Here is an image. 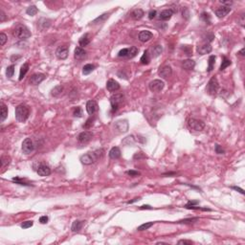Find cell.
I'll return each instance as SVG.
<instances>
[{
  "label": "cell",
  "mask_w": 245,
  "mask_h": 245,
  "mask_svg": "<svg viewBox=\"0 0 245 245\" xmlns=\"http://www.w3.org/2000/svg\"><path fill=\"white\" fill-rule=\"evenodd\" d=\"M13 35L18 39L24 40V39H27L31 36V32L25 25L18 24L15 27L14 31H13Z\"/></svg>",
  "instance_id": "cell-1"
},
{
  "label": "cell",
  "mask_w": 245,
  "mask_h": 245,
  "mask_svg": "<svg viewBox=\"0 0 245 245\" xmlns=\"http://www.w3.org/2000/svg\"><path fill=\"white\" fill-rule=\"evenodd\" d=\"M30 115V109L27 105L25 104H19L15 108V119L19 123H24L26 120L29 118Z\"/></svg>",
  "instance_id": "cell-2"
},
{
  "label": "cell",
  "mask_w": 245,
  "mask_h": 245,
  "mask_svg": "<svg viewBox=\"0 0 245 245\" xmlns=\"http://www.w3.org/2000/svg\"><path fill=\"white\" fill-rule=\"evenodd\" d=\"M218 89H219V83L217 81V79L215 77H213L207 84L206 91L211 96H215V95L217 94Z\"/></svg>",
  "instance_id": "cell-3"
},
{
  "label": "cell",
  "mask_w": 245,
  "mask_h": 245,
  "mask_svg": "<svg viewBox=\"0 0 245 245\" xmlns=\"http://www.w3.org/2000/svg\"><path fill=\"white\" fill-rule=\"evenodd\" d=\"M188 126L191 130L201 131V130L204 129L205 123L200 120H196V119H193V118H191V119L188 120Z\"/></svg>",
  "instance_id": "cell-4"
},
{
  "label": "cell",
  "mask_w": 245,
  "mask_h": 245,
  "mask_svg": "<svg viewBox=\"0 0 245 245\" xmlns=\"http://www.w3.org/2000/svg\"><path fill=\"white\" fill-rule=\"evenodd\" d=\"M123 102V95L121 93H116L110 97V104L112 106V111L114 112L118 109L119 105Z\"/></svg>",
  "instance_id": "cell-5"
},
{
  "label": "cell",
  "mask_w": 245,
  "mask_h": 245,
  "mask_svg": "<svg viewBox=\"0 0 245 245\" xmlns=\"http://www.w3.org/2000/svg\"><path fill=\"white\" fill-rule=\"evenodd\" d=\"M34 149H35V146L33 141L31 140V138H26L22 143V151L25 154H30L34 151Z\"/></svg>",
  "instance_id": "cell-6"
},
{
  "label": "cell",
  "mask_w": 245,
  "mask_h": 245,
  "mask_svg": "<svg viewBox=\"0 0 245 245\" xmlns=\"http://www.w3.org/2000/svg\"><path fill=\"white\" fill-rule=\"evenodd\" d=\"M165 86L164 81L161 80H154L149 83V89L152 92H160L163 90Z\"/></svg>",
  "instance_id": "cell-7"
},
{
  "label": "cell",
  "mask_w": 245,
  "mask_h": 245,
  "mask_svg": "<svg viewBox=\"0 0 245 245\" xmlns=\"http://www.w3.org/2000/svg\"><path fill=\"white\" fill-rule=\"evenodd\" d=\"M68 54H69V48L66 45L59 46L56 51V56L59 59H67Z\"/></svg>",
  "instance_id": "cell-8"
},
{
  "label": "cell",
  "mask_w": 245,
  "mask_h": 245,
  "mask_svg": "<svg viewBox=\"0 0 245 245\" xmlns=\"http://www.w3.org/2000/svg\"><path fill=\"white\" fill-rule=\"evenodd\" d=\"M92 137H93V133L90 132V131H83L81 133L79 134L78 141L81 144H86L91 140Z\"/></svg>",
  "instance_id": "cell-9"
},
{
  "label": "cell",
  "mask_w": 245,
  "mask_h": 245,
  "mask_svg": "<svg viewBox=\"0 0 245 245\" xmlns=\"http://www.w3.org/2000/svg\"><path fill=\"white\" fill-rule=\"evenodd\" d=\"M45 79V75L41 73H36L31 76L30 78V84L32 85H38L42 81H44Z\"/></svg>",
  "instance_id": "cell-10"
},
{
  "label": "cell",
  "mask_w": 245,
  "mask_h": 245,
  "mask_svg": "<svg viewBox=\"0 0 245 245\" xmlns=\"http://www.w3.org/2000/svg\"><path fill=\"white\" fill-rule=\"evenodd\" d=\"M36 172L40 176H48L51 174V168L44 164H39L36 168Z\"/></svg>",
  "instance_id": "cell-11"
},
{
  "label": "cell",
  "mask_w": 245,
  "mask_h": 245,
  "mask_svg": "<svg viewBox=\"0 0 245 245\" xmlns=\"http://www.w3.org/2000/svg\"><path fill=\"white\" fill-rule=\"evenodd\" d=\"M81 162L83 163V165H91L96 162V159H95L93 153L89 152V153L84 154L81 157Z\"/></svg>",
  "instance_id": "cell-12"
},
{
  "label": "cell",
  "mask_w": 245,
  "mask_h": 245,
  "mask_svg": "<svg viewBox=\"0 0 245 245\" xmlns=\"http://www.w3.org/2000/svg\"><path fill=\"white\" fill-rule=\"evenodd\" d=\"M158 74H159L160 77H162L164 79H167V78L172 76V67H170V65H165V66H163L162 68H160V70H159V72H158Z\"/></svg>",
  "instance_id": "cell-13"
},
{
  "label": "cell",
  "mask_w": 245,
  "mask_h": 245,
  "mask_svg": "<svg viewBox=\"0 0 245 245\" xmlns=\"http://www.w3.org/2000/svg\"><path fill=\"white\" fill-rule=\"evenodd\" d=\"M115 128L120 132H126L128 130V123L126 120H120L115 123Z\"/></svg>",
  "instance_id": "cell-14"
},
{
  "label": "cell",
  "mask_w": 245,
  "mask_h": 245,
  "mask_svg": "<svg viewBox=\"0 0 245 245\" xmlns=\"http://www.w3.org/2000/svg\"><path fill=\"white\" fill-rule=\"evenodd\" d=\"M86 111L89 115H93L98 111V104L95 101H88L86 104Z\"/></svg>",
  "instance_id": "cell-15"
},
{
  "label": "cell",
  "mask_w": 245,
  "mask_h": 245,
  "mask_svg": "<svg viewBox=\"0 0 245 245\" xmlns=\"http://www.w3.org/2000/svg\"><path fill=\"white\" fill-rule=\"evenodd\" d=\"M212 52V46L210 43H206L204 42L203 44L197 46V53L200 55H206Z\"/></svg>",
  "instance_id": "cell-16"
},
{
  "label": "cell",
  "mask_w": 245,
  "mask_h": 245,
  "mask_svg": "<svg viewBox=\"0 0 245 245\" xmlns=\"http://www.w3.org/2000/svg\"><path fill=\"white\" fill-rule=\"evenodd\" d=\"M106 89L110 92H115V91H117L120 89V84L115 80L110 79V80L107 81V83H106Z\"/></svg>",
  "instance_id": "cell-17"
},
{
  "label": "cell",
  "mask_w": 245,
  "mask_h": 245,
  "mask_svg": "<svg viewBox=\"0 0 245 245\" xmlns=\"http://www.w3.org/2000/svg\"><path fill=\"white\" fill-rule=\"evenodd\" d=\"M230 12H231L230 7L222 6V7H219L218 9L215 10V15H217V17L218 18H222V17H224L225 15H227Z\"/></svg>",
  "instance_id": "cell-18"
},
{
  "label": "cell",
  "mask_w": 245,
  "mask_h": 245,
  "mask_svg": "<svg viewBox=\"0 0 245 245\" xmlns=\"http://www.w3.org/2000/svg\"><path fill=\"white\" fill-rule=\"evenodd\" d=\"M152 36H153V35H152V33H151L149 31H141L138 35V38H139V40L142 42H147V41L151 40L152 38Z\"/></svg>",
  "instance_id": "cell-19"
},
{
  "label": "cell",
  "mask_w": 245,
  "mask_h": 245,
  "mask_svg": "<svg viewBox=\"0 0 245 245\" xmlns=\"http://www.w3.org/2000/svg\"><path fill=\"white\" fill-rule=\"evenodd\" d=\"M74 57L76 59H83L86 57L85 50L83 49L81 47H77L74 51Z\"/></svg>",
  "instance_id": "cell-20"
},
{
  "label": "cell",
  "mask_w": 245,
  "mask_h": 245,
  "mask_svg": "<svg viewBox=\"0 0 245 245\" xmlns=\"http://www.w3.org/2000/svg\"><path fill=\"white\" fill-rule=\"evenodd\" d=\"M173 15V12L170 9H167V10H164L160 13V15H159V18L161 20H168L170 17H172Z\"/></svg>",
  "instance_id": "cell-21"
},
{
  "label": "cell",
  "mask_w": 245,
  "mask_h": 245,
  "mask_svg": "<svg viewBox=\"0 0 245 245\" xmlns=\"http://www.w3.org/2000/svg\"><path fill=\"white\" fill-rule=\"evenodd\" d=\"M109 157L111 159H118V158L121 157V151L118 147H113L109 151Z\"/></svg>",
  "instance_id": "cell-22"
},
{
  "label": "cell",
  "mask_w": 245,
  "mask_h": 245,
  "mask_svg": "<svg viewBox=\"0 0 245 245\" xmlns=\"http://www.w3.org/2000/svg\"><path fill=\"white\" fill-rule=\"evenodd\" d=\"M195 66V62L193 59H185L182 62V67L186 70H192Z\"/></svg>",
  "instance_id": "cell-23"
},
{
  "label": "cell",
  "mask_w": 245,
  "mask_h": 245,
  "mask_svg": "<svg viewBox=\"0 0 245 245\" xmlns=\"http://www.w3.org/2000/svg\"><path fill=\"white\" fill-rule=\"evenodd\" d=\"M130 15L134 20H139L144 17V11L142 9H135L134 11H132Z\"/></svg>",
  "instance_id": "cell-24"
},
{
  "label": "cell",
  "mask_w": 245,
  "mask_h": 245,
  "mask_svg": "<svg viewBox=\"0 0 245 245\" xmlns=\"http://www.w3.org/2000/svg\"><path fill=\"white\" fill-rule=\"evenodd\" d=\"M90 36H89V34H84V35L81 36V38H80V40H79V43H80L81 46H86L88 45L89 43H90Z\"/></svg>",
  "instance_id": "cell-25"
},
{
  "label": "cell",
  "mask_w": 245,
  "mask_h": 245,
  "mask_svg": "<svg viewBox=\"0 0 245 245\" xmlns=\"http://www.w3.org/2000/svg\"><path fill=\"white\" fill-rule=\"evenodd\" d=\"M0 106H1V117H0V122L3 123L4 121L6 120V118L8 116V108L4 102H1V104H0Z\"/></svg>",
  "instance_id": "cell-26"
},
{
  "label": "cell",
  "mask_w": 245,
  "mask_h": 245,
  "mask_svg": "<svg viewBox=\"0 0 245 245\" xmlns=\"http://www.w3.org/2000/svg\"><path fill=\"white\" fill-rule=\"evenodd\" d=\"M163 52V47L161 45H155L151 48V55L153 57H159Z\"/></svg>",
  "instance_id": "cell-27"
},
{
  "label": "cell",
  "mask_w": 245,
  "mask_h": 245,
  "mask_svg": "<svg viewBox=\"0 0 245 245\" xmlns=\"http://www.w3.org/2000/svg\"><path fill=\"white\" fill-rule=\"evenodd\" d=\"M83 223L84 221H81V220H75L73 222L72 224V231L73 232H80L81 230V228H83Z\"/></svg>",
  "instance_id": "cell-28"
},
{
  "label": "cell",
  "mask_w": 245,
  "mask_h": 245,
  "mask_svg": "<svg viewBox=\"0 0 245 245\" xmlns=\"http://www.w3.org/2000/svg\"><path fill=\"white\" fill-rule=\"evenodd\" d=\"M28 70H29V64H28V63H24V64H23L22 66H21V68H20L19 79H18V80H19V81H22V79L24 78V77H25V75H26V74H27Z\"/></svg>",
  "instance_id": "cell-29"
},
{
  "label": "cell",
  "mask_w": 245,
  "mask_h": 245,
  "mask_svg": "<svg viewBox=\"0 0 245 245\" xmlns=\"http://www.w3.org/2000/svg\"><path fill=\"white\" fill-rule=\"evenodd\" d=\"M140 61H141V63L142 64H144V65H147V64H149V61H151V57H149V51H145L144 52V54H143V56L141 57V59H140Z\"/></svg>",
  "instance_id": "cell-30"
},
{
  "label": "cell",
  "mask_w": 245,
  "mask_h": 245,
  "mask_svg": "<svg viewBox=\"0 0 245 245\" xmlns=\"http://www.w3.org/2000/svg\"><path fill=\"white\" fill-rule=\"evenodd\" d=\"M62 91H63V86L62 85H57L56 87H54L52 89L51 94H52V96L57 97L62 93Z\"/></svg>",
  "instance_id": "cell-31"
},
{
  "label": "cell",
  "mask_w": 245,
  "mask_h": 245,
  "mask_svg": "<svg viewBox=\"0 0 245 245\" xmlns=\"http://www.w3.org/2000/svg\"><path fill=\"white\" fill-rule=\"evenodd\" d=\"M0 163H1V168H6L8 165L11 163V158L7 155H3L0 159Z\"/></svg>",
  "instance_id": "cell-32"
},
{
  "label": "cell",
  "mask_w": 245,
  "mask_h": 245,
  "mask_svg": "<svg viewBox=\"0 0 245 245\" xmlns=\"http://www.w3.org/2000/svg\"><path fill=\"white\" fill-rule=\"evenodd\" d=\"M109 17V14H104L102 15H100L99 17H97L96 19H95L94 21H92V24H98V23H102L104 22V21H105V19H107Z\"/></svg>",
  "instance_id": "cell-33"
},
{
  "label": "cell",
  "mask_w": 245,
  "mask_h": 245,
  "mask_svg": "<svg viewBox=\"0 0 245 245\" xmlns=\"http://www.w3.org/2000/svg\"><path fill=\"white\" fill-rule=\"evenodd\" d=\"M94 68H95V66L93 64L84 65L83 68V75H89V74H90L92 71L94 70Z\"/></svg>",
  "instance_id": "cell-34"
},
{
  "label": "cell",
  "mask_w": 245,
  "mask_h": 245,
  "mask_svg": "<svg viewBox=\"0 0 245 245\" xmlns=\"http://www.w3.org/2000/svg\"><path fill=\"white\" fill-rule=\"evenodd\" d=\"M95 157V159H96V161H98L99 159H101V158H102V156H104V151L102 149H97V151H95L94 152H92Z\"/></svg>",
  "instance_id": "cell-35"
},
{
  "label": "cell",
  "mask_w": 245,
  "mask_h": 245,
  "mask_svg": "<svg viewBox=\"0 0 245 245\" xmlns=\"http://www.w3.org/2000/svg\"><path fill=\"white\" fill-rule=\"evenodd\" d=\"M38 8H36V6H30L28 8L27 10H26V13H27L28 15H31V17H34V15H36V14H38Z\"/></svg>",
  "instance_id": "cell-36"
},
{
  "label": "cell",
  "mask_w": 245,
  "mask_h": 245,
  "mask_svg": "<svg viewBox=\"0 0 245 245\" xmlns=\"http://www.w3.org/2000/svg\"><path fill=\"white\" fill-rule=\"evenodd\" d=\"M138 54V49L136 48V47H130V48H128V55H127V57L128 59H132V57H134L136 56V55Z\"/></svg>",
  "instance_id": "cell-37"
},
{
  "label": "cell",
  "mask_w": 245,
  "mask_h": 245,
  "mask_svg": "<svg viewBox=\"0 0 245 245\" xmlns=\"http://www.w3.org/2000/svg\"><path fill=\"white\" fill-rule=\"evenodd\" d=\"M231 63H232V62H231L230 59H228L226 57H223V61H222V63H221L219 70H220V71L224 70L225 68H227V67L229 66V65H231Z\"/></svg>",
  "instance_id": "cell-38"
},
{
  "label": "cell",
  "mask_w": 245,
  "mask_h": 245,
  "mask_svg": "<svg viewBox=\"0 0 245 245\" xmlns=\"http://www.w3.org/2000/svg\"><path fill=\"white\" fill-rule=\"evenodd\" d=\"M153 224H154V222H146V223H144V224H142L141 226H139V227L137 228V230H138V231H145V230H147V229L151 228Z\"/></svg>",
  "instance_id": "cell-39"
},
{
  "label": "cell",
  "mask_w": 245,
  "mask_h": 245,
  "mask_svg": "<svg viewBox=\"0 0 245 245\" xmlns=\"http://www.w3.org/2000/svg\"><path fill=\"white\" fill-rule=\"evenodd\" d=\"M135 142V139H134V136L131 135V136H127L126 138H125V140L123 141V144L126 145V146H130V145L134 144Z\"/></svg>",
  "instance_id": "cell-40"
},
{
  "label": "cell",
  "mask_w": 245,
  "mask_h": 245,
  "mask_svg": "<svg viewBox=\"0 0 245 245\" xmlns=\"http://www.w3.org/2000/svg\"><path fill=\"white\" fill-rule=\"evenodd\" d=\"M215 56H211L209 57V66H208V69L207 71L208 72H211L214 68V65H215Z\"/></svg>",
  "instance_id": "cell-41"
},
{
  "label": "cell",
  "mask_w": 245,
  "mask_h": 245,
  "mask_svg": "<svg viewBox=\"0 0 245 245\" xmlns=\"http://www.w3.org/2000/svg\"><path fill=\"white\" fill-rule=\"evenodd\" d=\"M15 74V65H10V66L7 67V70H6V75L7 77L9 78H12Z\"/></svg>",
  "instance_id": "cell-42"
},
{
  "label": "cell",
  "mask_w": 245,
  "mask_h": 245,
  "mask_svg": "<svg viewBox=\"0 0 245 245\" xmlns=\"http://www.w3.org/2000/svg\"><path fill=\"white\" fill-rule=\"evenodd\" d=\"M201 19L204 21L205 23H208V24H211V17L210 15L207 14V13H202L201 14Z\"/></svg>",
  "instance_id": "cell-43"
},
{
  "label": "cell",
  "mask_w": 245,
  "mask_h": 245,
  "mask_svg": "<svg viewBox=\"0 0 245 245\" xmlns=\"http://www.w3.org/2000/svg\"><path fill=\"white\" fill-rule=\"evenodd\" d=\"M73 114H74V116H75V117H81V116H83V110H81V108L80 106H78V107H76L75 109H74V112H73Z\"/></svg>",
  "instance_id": "cell-44"
},
{
  "label": "cell",
  "mask_w": 245,
  "mask_h": 245,
  "mask_svg": "<svg viewBox=\"0 0 245 245\" xmlns=\"http://www.w3.org/2000/svg\"><path fill=\"white\" fill-rule=\"evenodd\" d=\"M199 220V218H197V217H195V218H188V219H183V220H180V221H178V223H194V222H196V221H198Z\"/></svg>",
  "instance_id": "cell-45"
},
{
  "label": "cell",
  "mask_w": 245,
  "mask_h": 245,
  "mask_svg": "<svg viewBox=\"0 0 245 245\" xmlns=\"http://www.w3.org/2000/svg\"><path fill=\"white\" fill-rule=\"evenodd\" d=\"M214 38H215V36L213 35V34H208L207 36H203V40L204 42H206V43H210L211 41H213Z\"/></svg>",
  "instance_id": "cell-46"
},
{
  "label": "cell",
  "mask_w": 245,
  "mask_h": 245,
  "mask_svg": "<svg viewBox=\"0 0 245 245\" xmlns=\"http://www.w3.org/2000/svg\"><path fill=\"white\" fill-rule=\"evenodd\" d=\"M128 55V48H125L123 50H121V51L119 52V54H118V57H127Z\"/></svg>",
  "instance_id": "cell-47"
},
{
  "label": "cell",
  "mask_w": 245,
  "mask_h": 245,
  "mask_svg": "<svg viewBox=\"0 0 245 245\" xmlns=\"http://www.w3.org/2000/svg\"><path fill=\"white\" fill-rule=\"evenodd\" d=\"M33 224H34V222L33 221H25V222H23L22 224H21V228H23V229H28V228H30V227H32V226H33Z\"/></svg>",
  "instance_id": "cell-48"
},
{
  "label": "cell",
  "mask_w": 245,
  "mask_h": 245,
  "mask_svg": "<svg viewBox=\"0 0 245 245\" xmlns=\"http://www.w3.org/2000/svg\"><path fill=\"white\" fill-rule=\"evenodd\" d=\"M7 36L5 35V34L2 33L1 35H0V44H1V46H3L5 43H6L7 41Z\"/></svg>",
  "instance_id": "cell-49"
},
{
  "label": "cell",
  "mask_w": 245,
  "mask_h": 245,
  "mask_svg": "<svg viewBox=\"0 0 245 245\" xmlns=\"http://www.w3.org/2000/svg\"><path fill=\"white\" fill-rule=\"evenodd\" d=\"M126 174H128L131 177H136V176L140 175V172H136V170H128V172H126Z\"/></svg>",
  "instance_id": "cell-50"
},
{
  "label": "cell",
  "mask_w": 245,
  "mask_h": 245,
  "mask_svg": "<svg viewBox=\"0 0 245 245\" xmlns=\"http://www.w3.org/2000/svg\"><path fill=\"white\" fill-rule=\"evenodd\" d=\"M215 152L218 154H222V153H224V151H223L222 147H221L219 145H217V146H215Z\"/></svg>",
  "instance_id": "cell-51"
},
{
  "label": "cell",
  "mask_w": 245,
  "mask_h": 245,
  "mask_svg": "<svg viewBox=\"0 0 245 245\" xmlns=\"http://www.w3.org/2000/svg\"><path fill=\"white\" fill-rule=\"evenodd\" d=\"M156 15H157V12L155 10H152V11H151V12H149V19H153V18L156 17Z\"/></svg>",
  "instance_id": "cell-52"
},
{
  "label": "cell",
  "mask_w": 245,
  "mask_h": 245,
  "mask_svg": "<svg viewBox=\"0 0 245 245\" xmlns=\"http://www.w3.org/2000/svg\"><path fill=\"white\" fill-rule=\"evenodd\" d=\"M48 217H46V215H43V217H40V218H39V222L42 223V224H45V223H47V221H48Z\"/></svg>",
  "instance_id": "cell-53"
},
{
  "label": "cell",
  "mask_w": 245,
  "mask_h": 245,
  "mask_svg": "<svg viewBox=\"0 0 245 245\" xmlns=\"http://www.w3.org/2000/svg\"><path fill=\"white\" fill-rule=\"evenodd\" d=\"M244 23H245V15L244 14H242L240 15V18H239V24L241 25V27H244Z\"/></svg>",
  "instance_id": "cell-54"
},
{
  "label": "cell",
  "mask_w": 245,
  "mask_h": 245,
  "mask_svg": "<svg viewBox=\"0 0 245 245\" xmlns=\"http://www.w3.org/2000/svg\"><path fill=\"white\" fill-rule=\"evenodd\" d=\"M178 244H187V245H190V244H193V241H192V240H186V239H182V240H179V241H178Z\"/></svg>",
  "instance_id": "cell-55"
},
{
  "label": "cell",
  "mask_w": 245,
  "mask_h": 245,
  "mask_svg": "<svg viewBox=\"0 0 245 245\" xmlns=\"http://www.w3.org/2000/svg\"><path fill=\"white\" fill-rule=\"evenodd\" d=\"M5 19H6V15H5V13L1 10V11H0V21H1V22H3Z\"/></svg>",
  "instance_id": "cell-56"
},
{
  "label": "cell",
  "mask_w": 245,
  "mask_h": 245,
  "mask_svg": "<svg viewBox=\"0 0 245 245\" xmlns=\"http://www.w3.org/2000/svg\"><path fill=\"white\" fill-rule=\"evenodd\" d=\"M220 3L222 4V5H224V6H226V5H227V7H230L231 5L233 4V1H222V0H221Z\"/></svg>",
  "instance_id": "cell-57"
},
{
  "label": "cell",
  "mask_w": 245,
  "mask_h": 245,
  "mask_svg": "<svg viewBox=\"0 0 245 245\" xmlns=\"http://www.w3.org/2000/svg\"><path fill=\"white\" fill-rule=\"evenodd\" d=\"M233 190H235V191H238V193H240L241 194H244V191L242 189H240V188H238V187H233V188H232Z\"/></svg>",
  "instance_id": "cell-58"
},
{
  "label": "cell",
  "mask_w": 245,
  "mask_h": 245,
  "mask_svg": "<svg viewBox=\"0 0 245 245\" xmlns=\"http://www.w3.org/2000/svg\"><path fill=\"white\" fill-rule=\"evenodd\" d=\"M151 210L152 208L149 206V205H143V206H141L140 207V210Z\"/></svg>",
  "instance_id": "cell-59"
},
{
  "label": "cell",
  "mask_w": 245,
  "mask_h": 245,
  "mask_svg": "<svg viewBox=\"0 0 245 245\" xmlns=\"http://www.w3.org/2000/svg\"><path fill=\"white\" fill-rule=\"evenodd\" d=\"M91 122H92V119H89V120L87 121V122H86L87 123H85V125H83V127H85V128H88L89 126H90V125H92V123H91Z\"/></svg>",
  "instance_id": "cell-60"
},
{
  "label": "cell",
  "mask_w": 245,
  "mask_h": 245,
  "mask_svg": "<svg viewBox=\"0 0 245 245\" xmlns=\"http://www.w3.org/2000/svg\"><path fill=\"white\" fill-rule=\"evenodd\" d=\"M145 156L142 153H136L135 155H134V159H137V158H138V159H140V158H144Z\"/></svg>",
  "instance_id": "cell-61"
},
{
  "label": "cell",
  "mask_w": 245,
  "mask_h": 245,
  "mask_svg": "<svg viewBox=\"0 0 245 245\" xmlns=\"http://www.w3.org/2000/svg\"><path fill=\"white\" fill-rule=\"evenodd\" d=\"M140 199H141L140 197H136V198H134L133 200H130V201H128L127 204H132V203H134V202L138 201V200H140Z\"/></svg>",
  "instance_id": "cell-62"
},
{
  "label": "cell",
  "mask_w": 245,
  "mask_h": 245,
  "mask_svg": "<svg viewBox=\"0 0 245 245\" xmlns=\"http://www.w3.org/2000/svg\"><path fill=\"white\" fill-rule=\"evenodd\" d=\"M244 51H245V49H244V48H242V49L240 50V51H239V52L238 53V54L239 55V56H242V57H243V56H244Z\"/></svg>",
  "instance_id": "cell-63"
},
{
  "label": "cell",
  "mask_w": 245,
  "mask_h": 245,
  "mask_svg": "<svg viewBox=\"0 0 245 245\" xmlns=\"http://www.w3.org/2000/svg\"><path fill=\"white\" fill-rule=\"evenodd\" d=\"M197 204H198V201H190L187 205H197Z\"/></svg>",
  "instance_id": "cell-64"
}]
</instances>
